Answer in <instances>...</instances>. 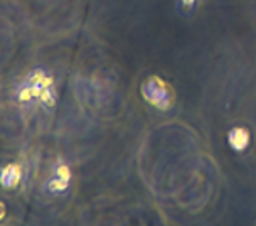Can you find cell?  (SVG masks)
<instances>
[{"instance_id": "cell-1", "label": "cell", "mask_w": 256, "mask_h": 226, "mask_svg": "<svg viewBox=\"0 0 256 226\" xmlns=\"http://www.w3.org/2000/svg\"><path fill=\"white\" fill-rule=\"evenodd\" d=\"M142 93H144V98L148 103H152L158 110H167L174 101L170 86L166 81L158 80V78H148L142 86Z\"/></svg>"}, {"instance_id": "cell-4", "label": "cell", "mask_w": 256, "mask_h": 226, "mask_svg": "<svg viewBox=\"0 0 256 226\" xmlns=\"http://www.w3.org/2000/svg\"><path fill=\"white\" fill-rule=\"evenodd\" d=\"M68 182H70L68 179L56 177V179H51L46 187H48L51 192H54V194H61V192H64L68 189Z\"/></svg>"}, {"instance_id": "cell-2", "label": "cell", "mask_w": 256, "mask_h": 226, "mask_svg": "<svg viewBox=\"0 0 256 226\" xmlns=\"http://www.w3.org/2000/svg\"><path fill=\"white\" fill-rule=\"evenodd\" d=\"M20 179V170L17 165H7V167H4L2 170V186L6 189H10V187H16L17 182H19Z\"/></svg>"}, {"instance_id": "cell-3", "label": "cell", "mask_w": 256, "mask_h": 226, "mask_svg": "<svg viewBox=\"0 0 256 226\" xmlns=\"http://www.w3.org/2000/svg\"><path fill=\"white\" fill-rule=\"evenodd\" d=\"M228 140H230V144L234 150H243L244 147L248 145L250 135H248V132L243 130V128H234V130H231Z\"/></svg>"}]
</instances>
